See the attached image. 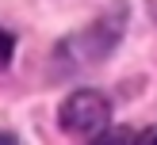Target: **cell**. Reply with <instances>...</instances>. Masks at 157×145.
<instances>
[{
	"mask_svg": "<svg viewBox=\"0 0 157 145\" xmlns=\"http://www.w3.org/2000/svg\"><path fill=\"white\" fill-rule=\"evenodd\" d=\"M58 122L65 134H96L111 122V99L96 88H81L61 103Z\"/></svg>",
	"mask_w": 157,
	"mask_h": 145,
	"instance_id": "obj_1",
	"label": "cell"
},
{
	"mask_svg": "<svg viewBox=\"0 0 157 145\" xmlns=\"http://www.w3.org/2000/svg\"><path fill=\"white\" fill-rule=\"evenodd\" d=\"M138 137L130 134V130H123V126H115V130H104L100 137H92L88 145H134Z\"/></svg>",
	"mask_w": 157,
	"mask_h": 145,
	"instance_id": "obj_2",
	"label": "cell"
},
{
	"mask_svg": "<svg viewBox=\"0 0 157 145\" xmlns=\"http://www.w3.org/2000/svg\"><path fill=\"white\" fill-rule=\"evenodd\" d=\"M12 50H15V38L8 34V31H0V69L12 61Z\"/></svg>",
	"mask_w": 157,
	"mask_h": 145,
	"instance_id": "obj_3",
	"label": "cell"
},
{
	"mask_svg": "<svg viewBox=\"0 0 157 145\" xmlns=\"http://www.w3.org/2000/svg\"><path fill=\"white\" fill-rule=\"evenodd\" d=\"M134 145H157V126H150V130H142V137H138Z\"/></svg>",
	"mask_w": 157,
	"mask_h": 145,
	"instance_id": "obj_4",
	"label": "cell"
},
{
	"mask_svg": "<svg viewBox=\"0 0 157 145\" xmlns=\"http://www.w3.org/2000/svg\"><path fill=\"white\" fill-rule=\"evenodd\" d=\"M0 145H19V141H15L12 134H0Z\"/></svg>",
	"mask_w": 157,
	"mask_h": 145,
	"instance_id": "obj_5",
	"label": "cell"
}]
</instances>
